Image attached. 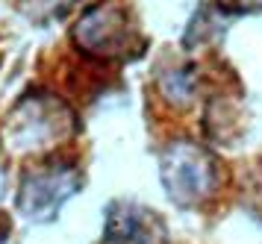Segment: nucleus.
<instances>
[{
    "instance_id": "f257e3e1",
    "label": "nucleus",
    "mask_w": 262,
    "mask_h": 244,
    "mask_svg": "<svg viewBox=\"0 0 262 244\" xmlns=\"http://www.w3.org/2000/svg\"><path fill=\"white\" fill-rule=\"evenodd\" d=\"M71 109L56 97H30L15 109L3 129L6 144L18 153L41 150L71 136Z\"/></svg>"
},
{
    "instance_id": "f03ea898",
    "label": "nucleus",
    "mask_w": 262,
    "mask_h": 244,
    "mask_svg": "<svg viewBox=\"0 0 262 244\" xmlns=\"http://www.w3.org/2000/svg\"><path fill=\"white\" fill-rule=\"evenodd\" d=\"M162 186L180 206H194L209 197L215 186V162L206 150L191 141H177L162 153Z\"/></svg>"
},
{
    "instance_id": "7ed1b4c3",
    "label": "nucleus",
    "mask_w": 262,
    "mask_h": 244,
    "mask_svg": "<svg viewBox=\"0 0 262 244\" xmlns=\"http://www.w3.org/2000/svg\"><path fill=\"white\" fill-rule=\"evenodd\" d=\"M74 41L95 53V56H121V53H136V33L127 18V12L118 3H100L92 9L74 30Z\"/></svg>"
},
{
    "instance_id": "20e7f679",
    "label": "nucleus",
    "mask_w": 262,
    "mask_h": 244,
    "mask_svg": "<svg viewBox=\"0 0 262 244\" xmlns=\"http://www.w3.org/2000/svg\"><path fill=\"white\" fill-rule=\"evenodd\" d=\"M77 186H80V174L74 168H68V165H45L38 171H30L21 180L18 206L30 218H53V212L77 191Z\"/></svg>"
},
{
    "instance_id": "39448f33",
    "label": "nucleus",
    "mask_w": 262,
    "mask_h": 244,
    "mask_svg": "<svg viewBox=\"0 0 262 244\" xmlns=\"http://www.w3.org/2000/svg\"><path fill=\"white\" fill-rule=\"evenodd\" d=\"M165 233L154 212L139 206H118L109 215V235L115 244H156Z\"/></svg>"
},
{
    "instance_id": "423d86ee",
    "label": "nucleus",
    "mask_w": 262,
    "mask_h": 244,
    "mask_svg": "<svg viewBox=\"0 0 262 244\" xmlns=\"http://www.w3.org/2000/svg\"><path fill=\"white\" fill-rule=\"evenodd\" d=\"M224 9L230 12H250V9H262V0H218Z\"/></svg>"
},
{
    "instance_id": "0eeeda50",
    "label": "nucleus",
    "mask_w": 262,
    "mask_h": 244,
    "mask_svg": "<svg viewBox=\"0 0 262 244\" xmlns=\"http://www.w3.org/2000/svg\"><path fill=\"white\" fill-rule=\"evenodd\" d=\"M41 6H59V3H65V0H38Z\"/></svg>"
}]
</instances>
